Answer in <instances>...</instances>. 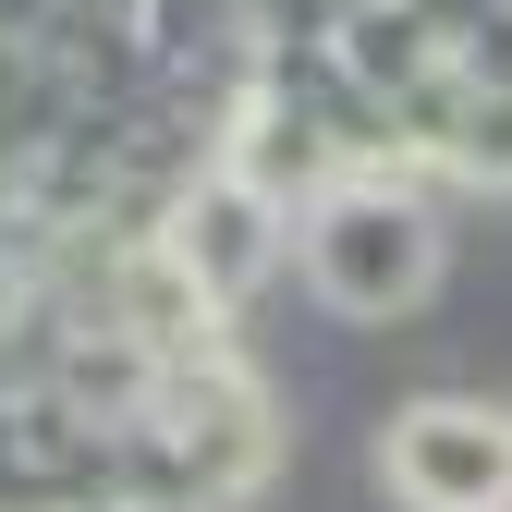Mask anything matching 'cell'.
<instances>
[{"label":"cell","mask_w":512,"mask_h":512,"mask_svg":"<svg viewBox=\"0 0 512 512\" xmlns=\"http://www.w3.org/2000/svg\"><path fill=\"white\" fill-rule=\"evenodd\" d=\"M317 269H330L342 305H403L427 293V220L366 196V208H330V232H317Z\"/></svg>","instance_id":"obj_1"},{"label":"cell","mask_w":512,"mask_h":512,"mask_svg":"<svg viewBox=\"0 0 512 512\" xmlns=\"http://www.w3.org/2000/svg\"><path fill=\"white\" fill-rule=\"evenodd\" d=\"M391 464H403V488L415 500H439V512H488L500 488H512V427H488V415H415L403 439H391Z\"/></svg>","instance_id":"obj_2"}]
</instances>
